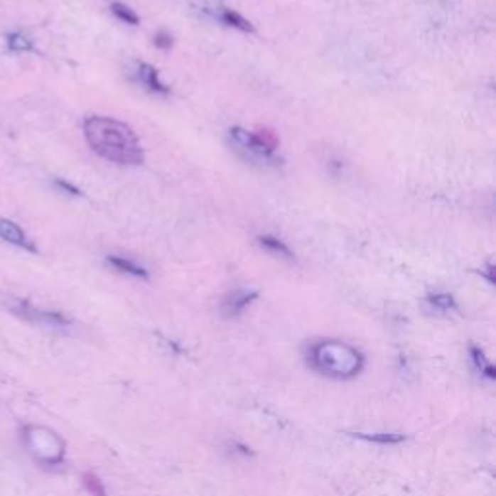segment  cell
I'll return each instance as SVG.
<instances>
[{
	"instance_id": "6da1fadb",
	"label": "cell",
	"mask_w": 496,
	"mask_h": 496,
	"mask_svg": "<svg viewBox=\"0 0 496 496\" xmlns=\"http://www.w3.org/2000/svg\"><path fill=\"white\" fill-rule=\"evenodd\" d=\"M84 136L90 148L107 161L119 165H140L144 149L134 130L111 117H87Z\"/></svg>"
},
{
	"instance_id": "7a4b0ae2",
	"label": "cell",
	"mask_w": 496,
	"mask_h": 496,
	"mask_svg": "<svg viewBox=\"0 0 496 496\" xmlns=\"http://www.w3.org/2000/svg\"><path fill=\"white\" fill-rule=\"evenodd\" d=\"M306 359L316 372L338 380L355 378L365 367V357L361 351L335 340L312 343L306 351Z\"/></svg>"
},
{
	"instance_id": "3957f363",
	"label": "cell",
	"mask_w": 496,
	"mask_h": 496,
	"mask_svg": "<svg viewBox=\"0 0 496 496\" xmlns=\"http://www.w3.org/2000/svg\"><path fill=\"white\" fill-rule=\"evenodd\" d=\"M21 442L39 465H60L66 455V442L47 426H21Z\"/></svg>"
},
{
	"instance_id": "277c9868",
	"label": "cell",
	"mask_w": 496,
	"mask_h": 496,
	"mask_svg": "<svg viewBox=\"0 0 496 496\" xmlns=\"http://www.w3.org/2000/svg\"><path fill=\"white\" fill-rule=\"evenodd\" d=\"M10 312L20 316L21 320H28V322H33V324H43V326L50 328H66L70 326L72 320L58 311H45V308H37L29 301H21V298H16L8 305Z\"/></svg>"
},
{
	"instance_id": "5b68a950",
	"label": "cell",
	"mask_w": 496,
	"mask_h": 496,
	"mask_svg": "<svg viewBox=\"0 0 496 496\" xmlns=\"http://www.w3.org/2000/svg\"><path fill=\"white\" fill-rule=\"evenodd\" d=\"M231 138H233V142L237 144L239 148L247 149L252 157H258V159H262V161H276L274 149H269L268 146H266L258 136L252 134V132L242 130V128H231Z\"/></svg>"
},
{
	"instance_id": "8992f818",
	"label": "cell",
	"mask_w": 496,
	"mask_h": 496,
	"mask_svg": "<svg viewBox=\"0 0 496 496\" xmlns=\"http://www.w3.org/2000/svg\"><path fill=\"white\" fill-rule=\"evenodd\" d=\"M0 239L6 241L8 244H14L18 248H23L28 252H33L37 254V247L33 242L29 241V237L26 234V231L14 223L12 220H6V217H0Z\"/></svg>"
},
{
	"instance_id": "52a82bcc",
	"label": "cell",
	"mask_w": 496,
	"mask_h": 496,
	"mask_svg": "<svg viewBox=\"0 0 496 496\" xmlns=\"http://www.w3.org/2000/svg\"><path fill=\"white\" fill-rule=\"evenodd\" d=\"M258 298V291H234L231 293L225 301H223V314L227 318H233V316H239L242 314V311L247 308L252 301Z\"/></svg>"
},
{
	"instance_id": "ba28073f",
	"label": "cell",
	"mask_w": 496,
	"mask_h": 496,
	"mask_svg": "<svg viewBox=\"0 0 496 496\" xmlns=\"http://www.w3.org/2000/svg\"><path fill=\"white\" fill-rule=\"evenodd\" d=\"M213 18H215V20H220L221 23L229 26V28L239 29V31H242V33H254V26H252L247 18H242L239 12H234V10H229V8H217V10H213Z\"/></svg>"
},
{
	"instance_id": "9c48e42d",
	"label": "cell",
	"mask_w": 496,
	"mask_h": 496,
	"mask_svg": "<svg viewBox=\"0 0 496 496\" xmlns=\"http://www.w3.org/2000/svg\"><path fill=\"white\" fill-rule=\"evenodd\" d=\"M138 76H140V80L148 85L151 92L161 93V95H167V93L171 92L169 87L159 80V74H157V70L151 64L140 63V66H138Z\"/></svg>"
},
{
	"instance_id": "30bf717a",
	"label": "cell",
	"mask_w": 496,
	"mask_h": 496,
	"mask_svg": "<svg viewBox=\"0 0 496 496\" xmlns=\"http://www.w3.org/2000/svg\"><path fill=\"white\" fill-rule=\"evenodd\" d=\"M107 262L111 264L114 269H119V271H122V274H128V276L140 277V279H148L149 277L148 269L142 268V266H138V264L132 262V260H128V258H122V256H109V258H107Z\"/></svg>"
},
{
	"instance_id": "8fae6325",
	"label": "cell",
	"mask_w": 496,
	"mask_h": 496,
	"mask_svg": "<svg viewBox=\"0 0 496 496\" xmlns=\"http://www.w3.org/2000/svg\"><path fill=\"white\" fill-rule=\"evenodd\" d=\"M355 438L365 440V442H374V444H382V446H388V444H399L404 442L405 436L399 433H355Z\"/></svg>"
},
{
	"instance_id": "7c38bea8",
	"label": "cell",
	"mask_w": 496,
	"mask_h": 496,
	"mask_svg": "<svg viewBox=\"0 0 496 496\" xmlns=\"http://www.w3.org/2000/svg\"><path fill=\"white\" fill-rule=\"evenodd\" d=\"M6 47L10 53H29V50H36L31 39L23 36V33H20V31L6 33Z\"/></svg>"
},
{
	"instance_id": "4fadbf2b",
	"label": "cell",
	"mask_w": 496,
	"mask_h": 496,
	"mask_svg": "<svg viewBox=\"0 0 496 496\" xmlns=\"http://www.w3.org/2000/svg\"><path fill=\"white\" fill-rule=\"evenodd\" d=\"M469 353H471V361H473V365H475V369L479 370L482 376H487L489 380H495L496 369L490 365L489 361H487V357H485V353H482L481 349L475 347V345H471V347H469Z\"/></svg>"
},
{
	"instance_id": "5bb4252c",
	"label": "cell",
	"mask_w": 496,
	"mask_h": 496,
	"mask_svg": "<svg viewBox=\"0 0 496 496\" xmlns=\"http://www.w3.org/2000/svg\"><path fill=\"white\" fill-rule=\"evenodd\" d=\"M258 242H260L264 248H268L269 252H276V254L284 256V258H287V260H293V258H295L293 252H291V248L287 247L284 241H279V239H276V237H271V234H262V237H258Z\"/></svg>"
},
{
	"instance_id": "9a60e30c",
	"label": "cell",
	"mask_w": 496,
	"mask_h": 496,
	"mask_svg": "<svg viewBox=\"0 0 496 496\" xmlns=\"http://www.w3.org/2000/svg\"><path fill=\"white\" fill-rule=\"evenodd\" d=\"M82 482H84V489L92 496H107L105 485H103V481H101L99 477L95 475V473H92V471H87V473L82 475Z\"/></svg>"
},
{
	"instance_id": "2e32d148",
	"label": "cell",
	"mask_w": 496,
	"mask_h": 496,
	"mask_svg": "<svg viewBox=\"0 0 496 496\" xmlns=\"http://www.w3.org/2000/svg\"><path fill=\"white\" fill-rule=\"evenodd\" d=\"M111 12H113L117 18L121 21H124V23H128V26H138L140 23V18H138V14H136L132 8H128L126 4H121V2H113L111 4Z\"/></svg>"
},
{
	"instance_id": "e0dca14e",
	"label": "cell",
	"mask_w": 496,
	"mask_h": 496,
	"mask_svg": "<svg viewBox=\"0 0 496 496\" xmlns=\"http://www.w3.org/2000/svg\"><path fill=\"white\" fill-rule=\"evenodd\" d=\"M428 305H433L434 308H438L442 312L458 311V305L452 295L448 293H434V295H428Z\"/></svg>"
},
{
	"instance_id": "ac0fdd59",
	"label": "cell",
	"mask_w": 496,
	"mask_h": 496,
	"mask_svg": "<svg viewBox=\"0 0 496 496\" xmlns=\"http://www.w3.org/2000/svg\"><path fill=\"white\" fill-rule=\"evenodd\" d=\"M55 186L60 188L63 192H66L68 196H82V190H80L78 186H74L72 183H68L66 178H55Z\"/></svg>"
},
{
	"instance_id": "d6986e66",
	"label": "cell",
	"mask_w": 496,
	"mask_h": 496,
	"mask_svg": "<svg viewBox=\"0 0 496 496\" xmlns=\"http://www.w3.org/2000/svg\"><path fill=\"white\" fill-rule=\"evenodd\" d=\"M153 43H156V47H159V49L169 50L171 47H173V37H171L169 33H165V31H159V33L153 37Z\"/></svg>"
},
{
	"instance_id": "ffe728a7",
	"label": "cell",
	"mask_w": 496,
	"mask_h": 496,
	"mask_svg": "<svg viewBox=\"0 0 496 496\" xmlns=\"http://www.w3.org/2000/svg\"><path fill=\"white\" fill-rule=\"evenodd\" d=\"M492 271H495V266H492V264H489V268H487V271H482V274L487 276V279H489L490 284L495 281V274H492Z\"/></svg>"
}]
</instances>
